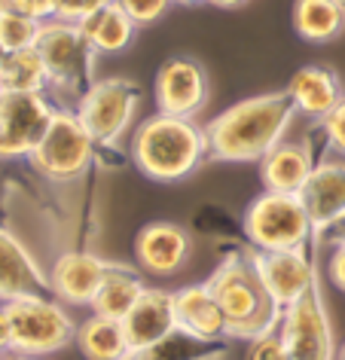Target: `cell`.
Instances as JSON below:
<instances>
[{
    "label": "cell",
    "mask_w": 345,
    "mask_h": 360,
    "mask_svg": "<svg viewBox=\"0 0 345 360\" xmlns=\"http://www.w3.org/2000/svg\"><path fill=\"white\" fill-rule=\"evenodd\" d=\"M290 92L253 95L232 104L208 125V150L223 162H253L278 147L296 116Z\"/></svg>",
    "instance_id": "1"
},
{
    "label": "cell",
    "mask_w": 345,
    "mask_h": 360,
    "mask_svg": "<svg viewBox=\"0 0 345 360\" xmlns=\"http://www.w3.org/2000/svg\"><path fill=\"white\" fill-rule=\"evenodd\" d=\"M208 131L184 116L156 113L134 131L132 156L138 168L153 180H180L205 159Z\"/></svg>",
    "instance_id": "2"
},
{
    "label": "cell",
    "mask_w": 345,
    "mask_h": 360,
    "mask_svg": "<svg viewBox=\"0 0 345 360\" xmlns=\"http://www.w3.org/2000/svg\"><path fill=\"white\" fill-rule=\"evenodd\" d=\"M211 293L230 321V336H263L275 323V311L281 305L272 300L257 269L244 263H226L211 281Z\"/></svg>",
    "instance_id": "3"
},
{
    "label": "cell",
    "mask_w": 345,
    "mask_h": 360,
    "mask_svg": "<svg viewBox=\"0 0 345 360\" xmlns=\"http://www.w3.org/2000/svg\"><path fill=\"white\" fill-rule=\"evenodd\" d=\"M34 46H37L43 65H46L49 89L65 92V95H77V98H83L89 92V86L95 83L92 61L98 52L83 37L80 25L61 22V19L43 22L40 37Z\"/></svg>",
    "instance_id": "4"
},
{
    "label": "cell",
    "mask_w": 345,
    "mask_h": 360,
    "mask_svg": "<svg viewBox=\"0 0 345 360\" xmlns=\"http://www.w3.org/2000/svg\"><path fill=\"white\" fill-rule=\"evenodd\" d=\"M4 311L10 318L13 351L19 357L52 354L77 336L70 314L46 296H22V300L4 302Z\"/></svg>",
    "instance_id": "5"
},
{
    "label": "cell",
    "mask_w": 345,
    "mask_h": 360,
    "mask_svg": "<svg viewBox=\"0 0 345 360\" xmlns=\"http://www.w3.org/2000/svg\"><path fill=\"white\" fill-rule=\"evenodd\" d=\"M244 232L260 250H299L312 232L303 195L266 190L244 214Z\"/></svg>",
    "instance_id": "6"
},
{
    "label": "cell",
    "mask_w": 345,
    "mask_h": 360,
    "mask_svg": "<svg viewBox=\"0 0 345 360\" xmlns=\"http://www.w3.org/2000/svg\"><path fill=\"white\" fill-rule=\"evenodd\" d=\"M95 138L74 110H56L40 147L31 153V162L49 180H74L89 168Z\"/></svg>",
    "instance_id": "7"
},
{
    "label": "cell",
    "mask_w": 345,
    "mask_h": 360,
    "mask_svg": "<svg viewBox=\"0 0 345 360\" xmlns=\"http://www.w3.org/2000/svg\"><path fill=\"white\" fill-rule=\"evenodd\" d=\"M138 101H141V92L129 79L123 77L95 79L89 86V92L80 98L77 116L83 120L95 143H113L134 120Z\"/></svg>",
    "instance_id": "8"
},
{
    "label": "cell",
    "mask_w": 345,
    "mask_h": 360,
    "mask_svg": "<svg viewBox=\"0 0 345 360\" xmlns=\"http://www.w3.org/2000/svg\"><path fill=\"white\" fill-rule=\"evenodd\" d=\"M56 107L43 92H0V159L31 156L46 134Z\"/></svg>",
    "instance_id": "9"
},
{
    "label": "cell",
    "mask_w": 345,
    "mask_h": 360,
    "mask_svg": "<svg viewBox=\"0 0 345 360\" xmlns=\"http://www.w3.org/2000/svg\"><path fill=\"white\" fill-rule=\"evenodd\" d=\"M281 339L287 348V360H333V333L318 287H308L284 309Z\"/></svg>",
    "instance_id": "10"
},
{
    "label": "cell",
    "mask_w": 345,
    "mask_h": 360,
    "mask_svg": "<svg viewBox=\"0 0 345 360\" xmlns=\"http://www.w3.org/2000/svg\"><path fill=\"white\" fill-rule=\"evenodd\" d=\"M153 98H156L159 113L193 120L208 104V98H211V77H208L202 61H196L189 56L168 58L156 74Z\"/></svg>",
    "instance_id": "11"
},
{
    "label": "cell",
    "mask_w": 345,
    "mask_h": 360,
    "mask_svg": "<svg viewBox=\"0 0 345 360\" xmlns=\"http://www.w3.org/2000/svg\"><path fill=\"white\" fill-rule=\"evenodd\" d=\"M180 327L177 323V309H175V293L168 290H144L132 311L123 318V330L129 339L132 351H147L156 342L171 336Z\"/></svg>",
    "instance_id": "12"
},
{
    "label": "cell",
    "mask_w": 345,
    "mask_h": 360,
    "mask_svg": "<svg viewBox=\"0 0 345 360\" xmlns=\"http://www.w3.org/2000/svg\"><path fill=\"white\" fill-rule=\"evenodd\" d=\"M134 257L150 275H177L189 259V236L177 223H150L134 238Z\"/></svg>",
    "instance_id": "13"
},
{
    "label": "cell",
    "mask_w": 345,
    "mask_h": 360,
    "mask_svg": "<svg viewBox=\"0 0 345 360\" xmlns=\"http://www.w3.org/2000/svg\"><path fill=\"white\" fill-rule=\"evenodd\" d=\"M253 269L263 278L269 296L281 309H287L290 302H296L308 287H315V275L308 259L299 250H263L253 259Z\"/></svg>",
    "instance_id": "14"
},
{
    "label": "cell",
    "mask_w": 345,
    "mask_h": 360,
    "mask_svg": "<svg viewBox=\"0 0 345 360\" xmlns=\"http://www.w3.org/2000/svg\"><path fill=\"white\" fill-rule=\"evenodd\" d=\"M113 266H107L104 259L92 254H65L56 259V266L49 269V290L70 305H92L98 287L104 284L107 272Z\"/></svg>",
    "instance_id": "15"
},
{
    "label": "cell",
    "mask_w": 345,
    "mask_h": 360,
    "mask_svg": "<svg viewBox=\"0 0 345 360\" xmlns=\"http://www.w3.org/2000/svg\"><path fill=\"white\" fill-rule=\"evenodd\" d=\"M303 205L315 232H327L345 217V162H324L308 174L303 186Z\"/></svg>",
    "instance_id": "16"
},
{
    "label": "cell",
    "mask_w": 345,
    "mask_h": 360,
    "mask_svg": "<svg viewBox=\"0 0 345 360\" xmlns=\"http://www.w3.org/2000/svg\"><path fill=\"white\" fill-rule=\"evenodd\" d=\"M46 290L49 275L40 272V266L10 232L0 229V302H13L22 296H43Z\"/></svg>",
    "instance_id": "17"
},
{
    "label": "cell",
    "mask_w": 345,
    "mask_h": 360,
    "mask_svg": "<svg viewBox=\"0 0 345 360\" xmlns=\"http://www.w3.org/2000/svg\"><path fill=\"white\" fill-rule=\"evenodd\" d=\"M315 171L312 150L306 143L281 141L260 159V180L269 193H294L299 195L308 174Z\"/></svg>",
    "instance_id": "18"
},
{
    "label": "cell",
    "mask_w": 345,
    "mask_h": 360,
    "mask_svg": "<svg viewBox=\"0 0 345 360\" xmlns=\"http://www.w3.org/2000/svg\"><path fill=\"white\" fill-rule=\"evenodd\" d=\"M175 309H177V323L187 333L205 339V342H217L220 336L230 333V321L217 302V296L211 293L208 284L199 287H184L175 293Z\"/></svg>",
    "instance_id": "19"
},
{
    "label": "cell",
    "mask_w": 345,
    "mask_h": 360,
    "mask_svg": "<svg viewBox=\"0 0 345 360\" xmlns=\"http://www.w3.org/2000/svg\"><path fill=\"white\" fill-rule=\"evenodd\" d=\"M290 98H294L296 110L312 116V120H324L336 104L342 101V79L324 65H306L299 68L287 86Z\"/></svg>",
    "instance_id": "20"
},
{
    "label": "cell",
    "mask_w": 345,
    "mask_h": 360,
    "mask_svg": "<svg viewBox=\"0 0 345 360\" xmlns=\"http://www.w3.org/2000/svg\"><path fill=\"white\" fill-rule=\"evenodd\" d=\"M83 37L92 43L95 52H123L132 46L138 25L120 4H111L98 13H89L83 22H77Z\"/></svg>",
    "instance_id": "21"
},
{
    "label": "cell",
    "mask_w": 345,
    "mask_h": 360,
    "mask_svg": "<svg viewBox=\"0 0 345 360\" xmlns=\"http://www.w3.org/2000/svg\"><path fill=\"white\" fill-rule=\"evenodd\" d=\"M77 345L86 360H132L134 354L129 339H125L123 321L101 318V314L77 327Z\"/></svg>",
    "instance_id": "22"
},
{
    "label": "cell",
    "mask_w": 345,
    "mask_h": 360,
    "mask_svg": "<svg viewBox=\"0 0 345 360\" xmlns=\"http://www.w3.org/2000/svg\"><path fill=\"white\" fill-rule=\"evenodd\" d=\"M294 31L306 43H330L345 31V10L336 0H296Z\"/></svg>",
    "instance_id": "23"
},
{
    "label": "cell",
    "mask_w": 345,
    "mask_h": 360,
    "mask_svg": "<svg viewBox=\"0 0 345 360\" xmlns=\"http://www.w3.org/2000/svg\"><path fill=\"white\" fill-rule=\"evenodd\" d=\"M0 86H4V92H43V89H49V74L37 46L6 52V58L0 61Z\"/></svg>",
    "instance_id": "24"
},
{
    "label": "cell",
    "mask_w": 345,
    "mask_h": 360,
    "mask_svg": "<svg viewBox=\"0 0 345 360\" xmlns=\"http://www.w3.org/2000/svg\"><path fill=\"white\" fill-rule=\"evenodd\" d=\"M144 293V284L134 275L123 272V269H111L104 278V284L98 287L95 300H92V311L101 314V318H113L123 321L125 314L132 311V305L138 302V296Z\"/></svg>",
    "instance_id": "25"
},
{
    "label": "cell",
    "mask_w": 345,
    "mask_h": 360,
    "mask_svg": "<svg viewBox=\"0 0 345 360\" xmlns=\"http://www.w3.org/2000/svg\"><path fill=\"white\" fill-rule=\"evenodd\" d=\"M208 345H211V342L199 339V336H193V333H187L184 327H180V330L171 333V336L156 342L153 348L132 354V360H205Z\"/></svg>",
    "instance_id": "26"
},
{
    "label": "cell",
    "mask_w": 345,
    "mask_h": 360,
    "mask_svg": "<svg viewBox=\"0 0 345 360\" xmlns=\"http://www.w3.org/2000/svg\"><path fill=\"white\" fill-rule=\"evenodd\" d=\"M43 22L31 19L19 10H4L0 13V43L6 52H19V49H31L40 37Z\"/></svg>",
    "instance_id": "27"
},
{
    "label": "cell",
    "mask_w": 345,
    "mask_h": 360,
    "mask_svg": "<svg viewBox=\"0 0 345 360\" xmlns=\"http://www.w3.org/2000/svg\"><path fill=\"white\" fill-rule=\"evenodd\" d=\"M116 4L132 15L138 28H144V25H156L159 19H165L175 0H116Z\"/></svg>",
    "instance_id": "28"
},
{
    "label": "cell",
    "mask_w": 345,
    "mask_h": 360,
    "mask_svg": "<svg viewBox=\"0 0 345 360\" xmlns=\"http://www.w3.org/2000/svg\"><path fill=\"white\" fill-rule=\"evenodd\" d=\"M248 360H287V348H284V339L275 336V333H263L257 336V342L251 345V354Z\"/></svg>",
    "instance_id": "29"
},
{
    "label": "cell",
    "mask_w": 345,
    "mask_h": 360,
    "mask_svg": "<svg viewBox=\"0 0 345 360\" xmlns=\"http://www.w3.org/2000/svg\"><path fill=\"white\" fill-rule=\"evenodd\" d=\"M324 131H327V141H330V147L345 156V98L324 116Z\"/></svg>",
    "instance_id": "30"
},
{
    "label": "cell",
    "mask_w": 345,
    "mask_h": 360,
    "mask_svg": "<svg viewBox=\"0 0 345 360\" xmlns=\"http://www.w3.org/2000/svg\"><path fill=\"white\" fill-rule=\"evenodd\" d=\"M10 6L37 22H49L58 15V0H10Z\"/></svg>",
    "instance_id": "31"
},
{
    "label": "cell",
    "mask_w": 345,
    "mask_h": 360,
    "mask_svg": "<svg viewBox=\"0 0 345 360\" xmlns=\"http://www.w3.org/2000/svg\"><path fill=\"white\" fill-rule=\"evenodd\" d=\"M327 275H330L333 287H339V290L345 293V241L333 248L330 259H327Z\"/></svg>",
    "instance_id": "32"
},
{
    "label": "cell",
    "mask_w": 345,
    "mask_h": 360,
    "mask_svg": "<svg viewBox=\"0 0 345 360\" xmlns=\"http://www.w3.org/2000/svg\"><path fill=\"white\" fill-rule=\"evenodd\" d=\"M83 15H86V4H83V0H58V15H56V19L77 25Z\"/></svg>",
    "instance_id": "33"
},
{
    "label": "cell",
    "mask_w": 345,
    "mask_h": 360,
    "mask_svg": "<svg viewBox=\"0 0 345 360\" xmlns=\"http://www.w3.org/2000/svg\"><path fill=\"white\" fill-rule=\"evenodd\" d=\"M6 351H13V333H10V318L0 309V357H4Z\"/></svg>",
    "instance_id": "34"
},
{
    "label": "cell",
    "mask_w": 345,
    "mask_h": 360,
    "mask_svg": "<svg viewBox=\"0 0 345 360\" xmlns=\"http://www.w3.org/2000/svg\"><path fill=\"white\" fill-rule=\"evenodd\" d=\"M327 236H330V238L336 241V245H342V241H345V217H342V220H336L333 226L327 229Z\"/></svg>",
    "instance_id": "35"
},
{
    "label": "cell",
    "mask_w": 345,
    "mask_h": 360,
    "mask_svg": "<svg viewBox=\"0 0 345 360\" xmlns=\"http://www.w3.org/2000/svg\"><path fill=\"white\" fill-rule=\"evenodd\" d=\"M83 4H86V15H89V13H98V10H104V6L116 4V0H83ZM86 15H83V19H86ZM83 19H80V22H83Z\"/></svg>",
    "instance_id": "36"
},
{
    "label": "cell",
    "mask_w": 345,
    "mask_h": 360,
    "mask_svg": "<svg viewBox=\"0 0 345 360\" xmlns=\"http://www.w3.org/2000/svg\"><path fill=\"white\" fill-rule=\"evenodd\" d=\"M208 4L220 6V10H235V6H244V4H248V0H208Z\"/></svg>",
    "instance_id": "37"
},
{
    "label": "cell",
    "mask_w": 345,
    "mask_h": 360,
    "mask_svg": "<svg viewBox=\"0 0 345 360\" xmlns=\"http://www.w3.org/2000/svg\"><path fill=\"white\" fill-rule=\"evenodd\" d=\"M175 4H180V6H193V4H205V0H175Z\"/></svg>",
    "instance_id": "38"
},
{
    "label": "cell",
    "mask_w": 345,
    "mask_h": 360,
    "mask_svg": "<svg viewBox=\"0 0 345 360\" xmlns=\"http://www.w3.org/2000/svg\"><path fill=\"white\" fill-rule=\"evenodd\" d=\"M4 10H13V6H10V0H0V13H4Z\"/></svg>",
    "instance_id": "39"
},
{
    "label": "cell",
    "mask_w": 345,
    "mask_h": 360,
    "mask_svg": "<svg viewBox=\"0 0 345 360\" xmlns=\"http://www.w3.org/2000/svg\"><path fill=\"white\" fill-rule=\"evenodd\" d=\"M6 58V49H4V43H0V61H4Z\"/></svg>",
    "instance_id": "40"
},
{
    "label": "cell",
    "mask_w": 345,
    "mask_h": 360,
    "mask_svg": "<svg viewBox=\"0 0 345 360\" xmlns=\"http://www.w3.org/2000/svg\"><path fill=\"white\" fill-rule=\"evenodd\" d=\"M15 360H40V357H15Z\"/></svg>",
    "instance_id": "41"
},
{
    "label": "cell",
    "mask_w": 345,
    "mask_h": 360,
    "mask_svg": "<svg viewBox=\"0 0 345 360\" xmlns=\"http://www.w3.org/2000/svg\"><path fill=\"white\" fill-rule=\"evenodd\" d=\"M336 4H339V6H342V10H345V0H336Z\"/></svg>",
    "instance_id": "42"
},
{
    "label": "cell",
    "mask_w": 345,
    "mask_h": 360,
    "mask_svg": "<svg viewBox=\"0 0 345 360\" xmlns=\"http://www.w3.org/2000/svg\"><path fill=\"white\" fill-rule=\"evenodd\" d=\"M339 360H345V345H342V354H339Z\"/></svg>",
    "instance_id": "43"
},
{
    "label": "cell",
    "mask_w": 345,
    "mask_h": 360,
    "mask_svg": "<svg viewBox=\"0 0 345 360\" xmlns=\"http://www.w3.org/2000/svg\"><path fill=\"white\" fill-rule=\"evenodd\" d=\"M0 92H4V86H0Z\"/></svg>",
    "instance_id": "44"
}]
</instances>
